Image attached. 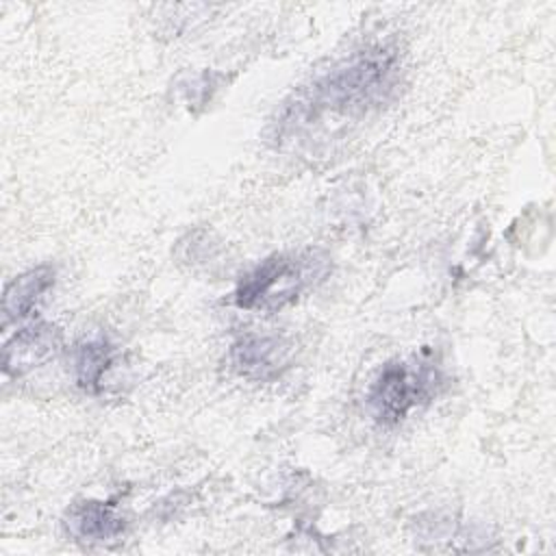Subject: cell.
<instances>
[{"label":"cell","instance_id":"obj_1","mask_svg":"<svg viewBox=\"0 0 556 556\" xmlns=\"http://www.w3.org/2000/svg\"><path fill=\"white\" fill-rule=\"evenodd\" d=\"M400 52L374 43L337 61L302 85L276 117V139H304L330 122L345 124L382 106L400 83Z\"/></svg>","mask_w":556,"mask_h":556},{"label":"cell","instance_id":"obj_2","mask_svg":"<svg viewBox=\"0 0 556 556\" xmlns=\"http://www.w3.org/2000/svg\"><path fill=\"white\" fill-rule=\"evenodd\" d=\"M330 256L317 248L276 252L248 269L232 293L241 311L274 313L326 280Z\"/></svg>","mask_w":556,"mask_h":556},{"label":"cell","instance_id":"obj_3","mask_svg":"<svg viewBox=\"0 0 556 556\" xmlns=\"http://www.w3.org/2000/svg\"><path fill=\"white\" fill-rule=\"evenodd\" d=\"M443 384L439 365L426 356L393 358L384 363L371 380L365 402L369 415L382 426L404 421L415 408L434 400Z\"/></svg>","mask_w":556,"mask_h":556},{"label":"cell","instance_id":"obj_4","mask_svg":"<svg viewBox=\"0 0 556 556\" xmlns=\"http://www.w3.org/2000/svg\"><path fill=\"white\" fill-rule=\"evenodd\" d=\"M291 356V343L280 334L245 332L232 341L228 361L232 369L250 380H271L280 376Z\"/></svg>","mask_w":556,"mask_h":556},{"label":"cell","instance_id":"obj_5","mask_svg":"<svg viewBox=\"0 0 556 556\" xmlns=\"http://www.w3.org/2000/svg\"><path fill=\"white\" fill-rule=\"evenodd\" d=\"M61 334L52 324L35 321L20 328L2 350V371L11 378H20L35 367H41L59 350Z\"/></svg>","mask_w":556,"mask_h":556},{"label":"cell","instance_id":"obj_6","mask_svg":"<svg viewBox=\"0 0 556 556\" xmlns=\"http://www.w3.org/2000/svg\"><path fill=\"white\" fill-rule=\"evenodd\" d=\"M63 526L72 539L83 543L115 541L126 528L115 506L111 502H100V500L74 502L65 513Z\"/></svg>","mask_w":556,"mask_h":556},{"label":"cell","instance_id":"obj_7","mask_svg":"<svg viewBox=\"0 0 556 556\" xmlns=\"http://www.w3.org/2000/svg\"><path fill=\"white\" fill-rule=\"evenodd\" d=\"M52 287H54V269L50 265H37L15 276L7 285L2 295L4 326L30 317Z\"/></svg>","mask_w":556,"mask_h":556},{"label":"cell","instance_id":"obj_8","mask_svg":"<svg viewBox=\"0 0 556 556\" xmlns=\"http://www.w3.org/2000/svg\"><path fill=\"white\" fill-rule=\"evenodd\" d=\"M117 350L106 337L80 339L72 352L76 384L87 393H100L104 378L115 363Z\"/></svg>","mask_w":556,"mask_h":556}]
</instances>
